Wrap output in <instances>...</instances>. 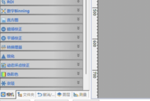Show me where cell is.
Here are the masks:
<instances>
[{
  "instance_id": "1",
  "label": "cell",
  "mask_w": 150,
  "mask_h": 101,
  "mask_svg": "<svg viewBox=\"0 0 150 101\" xmlns=\"http://www.w3.org/2000/svg\"><path fill=\"white\" fill-rule=\"evenodd\" d=\"M83 78H1V87H83Z\"/></svg>"
},
{
  "instance_id": "2",
  "label": "cell",
  "mask_w": 150,
  "mask_h": 101,
  "mask_svg": "<svg viewBox=\"0 0 150 101\" xmlns=\"http://www.w3.org/2000/svg\"><path fill=\"white\" fill-rule=\"evenodd\" d=\"M1 33H83V23H1Z\"/></svg>"
},
{
  "instance_id": "3",
  "label": "cell",
  "mask_w": 150,
  "mask_h": 101,
  "mask_svg": "<svg viewBox=\"0 0 150 101\" xmlns=\"http://www.w3.org/2000/svg\"><path fill=\"white\" fill-rule=\"evenodd\" d=\"M1 51H83V41H1Z\"/></svg>"
},
{
  "instance_id": "4",
  "label": "cell",
  "mask_w": 150,
  "mask_h": 101,
  "mask_svg": "<svg viewBox=\"0 0 150 101\" xmlns=\"http://www.w3.org/2000/svg\"><path fill=\"white\" fill-rule=\"evenodd\" d=\"M1 14L83 15V5H1Z\"/></svg>"
},
{
  "instance_id": "5",
  "label": "cell",
  "mask_w": 150,
  "mask_h": 101,
  "mask_svg": "<svg viewBox=\"0 0 150 101\" xmlns=\"http://www.w3.org/2000/svg\"><path fill=\"white\" fill-rule=\"evenodd\" d=\"M1 69H83V60H1Z\"/></svg>"
},
{
  "instance_id": "6",
  "label": "cell",
  "mask_w": 150,
  "mask_h": 101,
  "mask_svg": "<svg viewBox=\"0 0 150 101\" xmlns=\"http://www.w3.org/2000/svg\"><path fill=\"white\" fill-rule=\"evenodd\" d=\"M1 78H83V69H1Z\"/></svg>"
},
{
  "instance_id": "7",
  "label": "cell",
  "mask_w": 150,
  "mask_h": 101,
  "mask_svg": "<svg viewBox=\"0 0 150 101\" xmlns=\"http://www.w3.org/2000/svg\"><path fill=\"white\" fill-rule=\"evenodd\" d=\"M1 23H83V15L1 14Z\"/></svg>"
},
{
  "instance_id": "8",
  "label": "cell",
  "mask_w": 150,
  "mask_h": 101,
  "mask_svg": "<svg viewBox=\"0 0 150 101\" xmlns=\"http://www.w3.org/2000/svg\"><path fill=\"white\" fill-rule=\"evenodd\" d=\"M1 60H83V51H1Z\"/></svg>"
},
{
  "instance_id": "9",
  "label": "cell",
  "mask_w": 150,
  "mask_h": 101,
  "mask_svg": "<svg viewBox=\"0 0 150 101\" xmlns=\"http://www.w3.org/2000/svg\"><path fill=\"white\" fill-rule=\"evenodd\" d=\"M1 41H83V33H1Z\"/></svg>"
},
{
  "instance_id": "10",
  "label": "cell",
  "mask_w": 150,
  "mask_h": 101,
  "mask_svg": "<svg viewBox=\"0 0 150 101\" xmlns=\"http://www.w3.org/2000/svg\"><path fill=\"white\" fill-rule=\"evenodd\" d=\"M1 5H83V0H1Z\"/></svg>"
}]
</instances>
